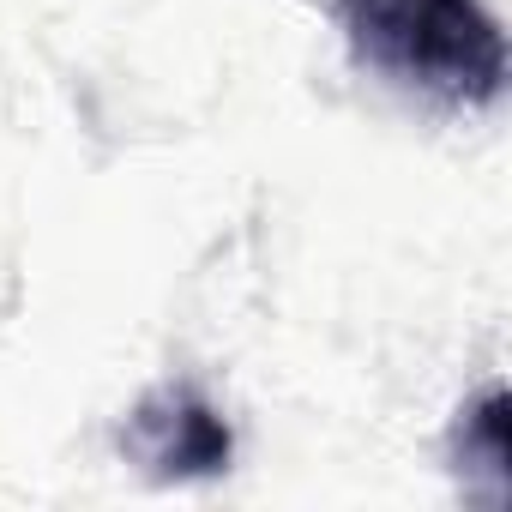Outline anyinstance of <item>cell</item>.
<instances>
[{"instance_id": "1", "label": "cell", "mask_w": 512, "mask_h": 512, "mask_svg": "<svg viewBox=\"0 0 512 512\" xmlns=\"http://www.w3.org/2000/svg\"><path fill=\"white\" fill-rule=\"evenodd\" d=\"M350 55L440 109H488L506 91V37L482 0H332Z\"/></svg>"}, {"instance_id": "2", "label": "cell", "mask_w": 512, "mask_h": 512, "mask_svg": "<svg viewBox=\"0 0 512 512\" xmlns=\"http://www.w3.org/2000/svg\"><path fill=\"white\" fill-rule=\"evenodd\" d=\"M121 446L157 476V482H193V476H217L229 470V422L211 410V398H199L193 386H157L145 404H133Z\"/></svg>"}]
</instances>
